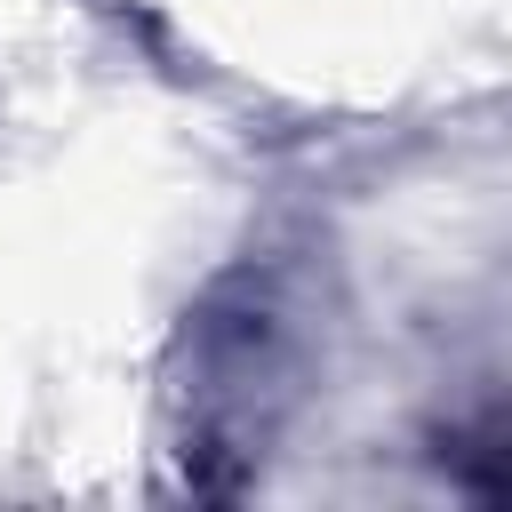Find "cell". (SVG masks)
Wrapping results in <instances>:
<instances>
[{
	"label": "cell",
	"mask_w": 512,
	"mask_h": 512,
	"mask_svg": "<svg viewBox=\"0 0 512 512\" xmlns=\"http://www.w3.org/2000/svg\"><path fill=\"white\" fill-rule=\"evenodd\" d=\"M200 368H192V400H200V440L184 456H256L264 424H272V392L288 384L296 368V344H288V312H280V288L272 280H232L200 328Z\"/></svg>",
	"instance_id": "obj_1"
},
{
	"label": "cell",
	"mask_w": 512,
	"mask_h": 512,
	"mask_svg": "<svg viewBox=\"0 0 512 512\" xmlns=\"http://www.w3.org/2000/svg\"><path fill=\"white\" fill-rule=\"evenodd\" d=\"M432 464L448 472V488L480 496V504H512V408H488L472 424H448Z\"/></svg>",
	"instance_id": "obj_2"
}]
</instances>
